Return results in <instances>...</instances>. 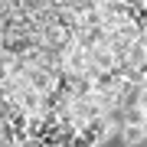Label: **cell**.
<instances>
[{
	"mask_svg": "<svg viewBox=\"0 0 147 147\" xmlns=\"http://www.w3.org/2000/svg\"><path fill=\"white\" fill-rule=\"evenodd\" d=\"M111 134H118V127H111L105 115H95L88 121H82L79 124V134H75V144H88V147H98V144H105L111 141Z\"/></svg>",
	"mask_w": 147,
	"mask_h": 147,
	"instance_id": "obj_1",
	"label": "cell"
},
{
	"mask_svg": "<svg viewBox=\"0 0 147 147\" xmlns=\"http://www.w3.org/2000/svg\"><path fill=\"white\" fill-rule=\"evenodd\" d=\"M39 95H42V92H36L33 85H20L13 98H16V105H20V108L30 115V111H39Z\"/></svg>",
	"mask_w": 147,
	"mask_h": 147,
	"instance_id": "obj_2",
	"label": "cell"
},
{
	"mask_svg": "<svg viewBox=\"0 0 147 147\" xmlns=\"http://www.w3.org/2000/svg\"><path fill=\"white\" fill-rule=\"evenodd\" d=\"M88 62H92L95 69H115L118 59H115V53H111L108 46H101V42H98V46L88 49Z\"/></svg>",
	"mask_w": 147,
	"mask_h": 147,
	"instance_id": "obj_3",
	"label": "cell"
},
{
	"mask_svg": "<svg viewBox=\"0 0 147 147\" xmlns=\"http://www.w3.org/2000/svg\"><path fill=\"white\" fill-rule=\"evenodd\" d=\"M118 137L124 144H144L147 141V127L144 124H127V121H124V124L118 127Z\"/></svg>",
	"mask_w": 147,
	"mask_h": 147,
	"instance_id": "obj_4",
	"label": "cell"
}]
</instances>
